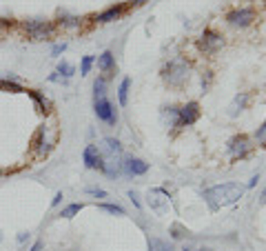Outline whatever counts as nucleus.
<instances>
[{"mask_svg":"<svg viewBox=\"0 0 266 251\" xmlns=\"http://www.w3.org/2000/svg\"><path fill=\"white\" fill-rule=\"evenodd\" d=\"M146 204L151 207V211L156 216H168L171 213V196H168L166 189L162 187H153L146 196Z\"/></svg>","mask_w":266,"mask_h":251,"instance_id":"20e7f679","label":"nucleus"},{"mask_svg":"<svg viewBox=\"0 0 266 251\" xmlns=\"http://www.w3.org/2000/svg\"><path fill=\"white\" fill-rule=\"evenodd\" d=\"M82 162H84L86 169H100V171H102V165H104V156H102V151L98 149V145H86L84 147Z\"/></svg>","mask_w":266,"mask_h":251,"instance_id":"9b49d317","label":"nucleus"},{"mask_svg":"<svg viewBox=\"0 0 266 251\" xmlns=\"http://www.w3.org/2000/svg\"><path fill=\"white\" fill-rule=\"evenodd\" d=\"M84 209V204L82 202H71V204H66V207L60 211V218H66V220H71L74 216H78L80 211Z\"/></svg>","mask_w":266,"mask_h":251,"instance_id":"393cba45","label":"nucleus"},{"mask_svg":"<svg viewBox=\"0 0 266 251\" xmlns=\"http://www.w3.org/2000/svg\"><path fill=\"white\" fill-rule=\"evenodd\" d=\"M198 251H213V249H208V247H202V249H198Z\"/></svg>","mask_w":266,"mask_h":251,"instance_id":"79ce46f5","label":"nucleus"},{"mask_svg":"<svg viewBox=\"0 0 266 251\" xmlns=\"http://www.w3.org/2000/svg\"><path fill=\"white\" fill-rule=\"evenodd\" d=\"M168 233H171V238H173V240H182V238H186V235L191 233V231H188V229L184 227V224L173 222L171 227H168Z\"/></svg>","mask_w":266,"mask_h":251,"instance_id":"a878e982","label":"nucleus"},{"mask_svg":"<svg viewBox=\"0 0 266 251\" xmlns=\"http://www.w3.org/2000/svg\"><path fill=\"white\" fill-rule=\"evenodd\" d=\"M188 74H191V65H188L186 58H173L168 60V63L162 67L160 76L162 80L173 87V89H180V87H184V83L188 80Z\"/></svg>","mask_w":266,"mask_h":251,"instance_id":"f03ea898","label":"nucleus"},{"mask_svg":"<svg viewBox=\"0 0 266 251\" xmlns=\"http://www.w3.org/2000/svg\"><path fill=\"white\" fill-rule=\"evenodd\" d=\"M102 145H104V151L109 153V156H120L122 153V142L118 140V138H104Z\"/></svg>","mask_w":266,"mask_h":251,"instance_id":"412c9836","label":"nucleus"},{"mask_svg":"<svg viewBox=\"0 0 266 251\" xmlns=\"http://www.w3.org/2000/svg\"><path fill=\"white\" fill-rule=\"evenodd\" d=\"M0 91H9V94H22L24 87L18 83V80L12 78H0Z\"/></svg>","mask_w":266,"mask_h":251,"instance_id":"aec40b11","label":"nucleus"},{"mask_svg":"<svg viewBox=\"0 0 266 251\" xmlns=\"http://www.w3.org/2000/svg\"><path fill=\"white\" fill-rule=\"evenodd\" d=\"M129 198H131V202L136 204L138 209H142V202H140V196H138V191H133V189H131V191H129Z\"/></svg>","mask_w":266,"mask_h":251,"instance_id":"473e14b6","label":"nucleus"},{"mask_svg":"<svg viewBox=\"0 0 266 251\" xmlns=\"http://www.w3.org/2000/svg\"><path fill=\"white\" fill-rule=\"evenodd\" d=\"M255 142H258L260 147H266V118L262 125L258 127V131H255Z\"/></svg>","mask_w":266,"mask_h":251,"instance_id":"c756f323","label":"nucleus"},{"mask_svg":"<svg viewBox=\"0 0 266 251\" xmlns=\"http://www.w3.org/2000/svg\"><path fill=\"white\" fill-rule=\"evenodd\" d=\"M94 111H96V116H98V120L102 122H106V125H111V127H116V122H118V109H116V105L111 102L109 98H98V100H94Z\"/></svg>","mask_w":266,"mask_h":251,"instance_id":"6e6552de","label":"nucleus"},{"mask_svg":"<svg viewBox=\"0 0 266 251\" xmlns=\"http://www.w3.org/2000/svg\"><path fill=\"white\" fill-rule=\"evenodd\" d=\"M222 47H224V38L211 27L204 29L202 36L198 38V49L202 51V54H206V56H216Z\"/></svg>","mask_w":266,"mask_h":251,"instance_id":"423d86ee","label":"nucleus"},{"mask_svg":"<svg viewBox=\"0 0 266 251\" xmlns=\"http://www.w3.org/2000/svg\"><path fill=\"white\" fill-rule=\"evenodd\" d=\"M202 116V109H200L198 100H188L186 105L178 107V127H191L196 125Z\"/></svg>","mask_w":266,"mask_h":251,"instance_id":"0eeeda50","label":"nucleus"},{"mask_svg":"<svg viewBox=\"0 0 266 251\" xmlns=\"http://www.w3.org/2000/svg\"><path fill=\"white\" fill-rule=\"evenodd\" d=\"M98 69L102 74H114L116 71V56L114 51H102L98 56Z\"/></svg>","mask_w":266,"mask_h":251,"instance_id":"dca6fc26","label":"nucleus"},{"mask_svg":"<svg viewBox=\"0 0 266 251\" xmlns=\"http://www.w3.org/2000/svg\"><path fill=\"white\" fill-rule=\"evenodd\" d=\"M42 247H44V242H42V240H36V242L32 244V249H29V251H42Z\"/></svg>","mask_w":266,"mask_h":251,"instance_id":"c9c22d12","label":"nucleus"},{"mask_svg":"<svg viewBox=\"0 0 266 251\" xmlns=\"http://www.w3.org/2000/svg\"><path fill=\"white\" fill-rule=\"evenodd\" d=\"M149 251H176L173 242L162 238H149Z\"/></svg>","mask_w":266,"mask_h":251,"instance_id":"4be33fe9","label":"nucleus"},{"mask_svg":"<svg viewBox=\"0 0 266 251\" xmlns=\"http://www.w3.org/2000/svg\"><path fill=\"white\" fill-rule=\"evenodd\" d=\"M64 51H66V43H58V45H54V47H51V56H54V58H60Z\"/></svg>","mask_w":266,"mask_h":251,"instance_id":"2f4dec72","label":"nucleus"},{"mask_svg":"<svg viewBox=\"0 0 266 251\" xmlns=\"http://www.w3.org/2000/svg\"><path fill=\"white\" fill-rule=\"evenodd\" d=\"M124 12H126V5H111L109 9H104V12L96 14V16H94V23H100V25L114 23V20H120L122 16H124Z\"/></svg>","mask_w":266,"mask_h":251,"instance_id":"ddd939ff","label":"nucleus"},{"mask_svg":"<svg viewBox=\"0 0 266 251\" xmlns=\"http://www.w3.org/2000/svg\"><path fill=\"white\" fill-rule=\"evenodd\" d=\"M22 32L27 34L29 40L38 43V40H49L56 34V23L42 18H34V20H24L22 23Z\"/></svg>","mask_w":266,"mask_h":251,"instance_id":"7ed1b4c3","label":"nucleus"},{"mask_svg":"<svg viewBox=\"0 0 266 251\" xmlns=\"http://www.w3.org/2000/svg\"><path fill=\"white\" fill-rule=\"evenodd\" d=\"M129 91H131V78H122L120 87H118V102H120V107L129 105Z\"/></svg>","mask_w":266,"mask_h":251,"instance_id":"6ab92c4d","label":"nucleus"},{"mask_svg":"<svg viewBox=\"0 0 266 251\" xmlns=\"http://www.w3.org/2000/svg\"><path fill=\"white\" fill-rule=\"evenodd\" d=\"M32 151H34L38 158L49 156L51 142L47 140V129H44V127H38V129H36V134L32 136Z\"/></svg>","mask_w":266,"mask_h":251,"instance_id":"9d476101","label":"nucleus"},{"mask_svg":"<svg viewBox=\"0 0 266 251\" xmlns=\"http://www.w3.org/2000/svg\"><path fill=\"white\" fill-rule=\"evenodd\" d=\"M27 94H29V98L36 102V109L42 111V114H49V111H51V102L44 98V94H40L38 89H29Z\"/></svg>","mask_w":266,"mask_h":251,"instance_id":"f3484780","label":"nucleus"},{"mask_svg":"<svg viewBox=\"0 0 266 251\" xmlns=\"http://www.w3.org/2000/svg\"><path fill=\"white\" fill-rule=\"evenodd\" d=\"M56 71H58V74L62 76L64 80H69L71 76H76V67H74L71 63H66V60H60V63H58V69H56Z\"/></svg>","mask_w":266,"mask_h":251,"instance_id":"cd10ccee","label":"nucleus"},{"mask_svg":"<svg viewBox=\"0 0 266 251\" xmlns=\"http://www.w3.org/2000/svg\"><path fill=\"white\" fill-rule=\"evenodd\" d=\"M253 151V140L246 134H235L231 140L226 142V153L231 160H242Z\"/></svg>","mask_w":266,"mask_h":251,"instance_id":"39448f33","label":"nucleus"},{"mask_svg":"<svg viewBox=\"0 0 266 251\" xmlns=\"http://www.w3.org/2000/svg\"><path fill=\"white\" fill-rule=\"evenodd\" d=\"M122 165H124L126 176H144V173L149 171V162H144L142 158L126 156V158H122Z\"/></svg>","mask_w":266,"mask_h":251,"instance_id":"f8f14e48","label":"nucleus"},{"mask_svg":"<svg viewBox=\"0 0 266 251\" xmlns=\"http://www.w3.org/2000/svg\"><path fill=\"white\" fill-rule=\"evenodd\" d=\"M49 83H69V80H64V78H62V76H60V74H58V71H54V74H51V76H49Z\"/></svg>","mask_w":266,"mask_h":251,"instance_id":"72a5a7b5","label":"nucleus"},{"mask_svg":"<svg viewBox=\"0 0 266 251\" xmlns=\"http://www.w3.org/2000/svg\"><path fill=\"white\" fill-rule=\"evenodd\" d=\"M244 193H246V187H244V184L222 182V184H213V187L204 189L202 198H204V202L208 204L211 211H220V209L231 207V204H235L240 198H244Z\"/></svg>","mask_w":266,"mask_h":251,"instance_id":"f257e3e1","label":"nucleus"},{"mask_svg":"<svg viewBox=\"0 0 266 251\" xmlns=\"http://www.w3.org/2000/svg\"><path fill=\"white\" fill-rule=\"evenodd\" d=\"M62 198H64V196H62V191H58V193L54 196V200H51V207H58V204L62 202Z\"/></svg>","mask_w":266,"mask_h":251,"instance_id":"f704fd0d","label":"nucleus"},{"mask_svg":"<svg viewBox=\"0 0 266 251\" xmlns=\"http://www.w3.org/2000/svg\"><path fill=\"white\" fill-rule=\"evenodd\" d=\"M0 240H2V235H0Z\"/></svg>","mask_w":266,"mask_h":251,"instance_id":"a18cd8bd","label":"nucleus"},{"mask_svg":"<svg viewBox=\"0 0 266 251\" xmlns=\"http://www.w3.org/2000/svg\"><path fill=\"white\" fill-rule=\"evenodd\" d=\"M102 173L104 176H109V178H120L122 173H124V165H122V160L120 158H116V156H109L104 160V165H102Z\"/></svg>","mask_w":266,"mask_h":251,"instance_id":"4468645a","label":"nucleus"},{"mask_svg":"<svg viewBox=\"0 0 266 251\" xmlns=\"http://www.w3.org/2000/svg\"><path fill=\"white\" fill-rule=\"evenodd\" d=\"M80 25H82V20H80L78 16L60 14V16H58V23H56V27H62V29H78Z\"/></svg>","mask_w":266,"mask_h":251,"instance_id":"a211bd4d","label":"nucleus"},{"mask_svg":"<svg viewBox=\"0 0 266 251\" xmlns=\"http://www.w3.org/2000/svg\"><path fill=\"white\" fill-rule=\"evenodd\" d=\"M226 23L231 25V27H250V25L255 23V9L253 7H238V9H231V12L226 14Z\"/></svg>","mask_w":266,"mask_h":251,"instance_id":"1a4fd4ad","label":"nucleus"},{"mask_svg":"<svg viewBox=\"0 0 266 251\" xmlns=\"http://www.w3.org/2000/svg\"><path fill=\"white\" fill-rule=\"evenodd\" d=\"M182 251H191V249H188V247H184V249H182Z\"/></svg>","mask_w":266,"mask_h":251,"instance_id":"37998d69","label":"nucleus"},{"mask_svg":"<svg viewBox=\"0 0 266 251\" xmlns=\"http://www.w3.org/2000/svg\"><path fill=\"white\" fill-rule=\"evenodd\" d=\"M162 122L166 127H178V107H164L162 109Z\"/></svg>","mask_w":266,"mask_h":251,"instance_id":"5701e85b","label":"nucleus"},{"mask_svg":"<svg viewBox=\"0 0 266 251\" xmlns=\"http://www.w3.org/2000/svg\"><path fill=\"white\" fill-rule=\"evenodd\" d=\"M144 3H149V0H133V5H136V7H138V5H144Z\"/></svg>","mask_w":266,"mask_h":251,"instance_id":"ea45409f","label":"nucleus"},{"mask_svg":"<svg viewBox=\"0 0 266 251\" xmlns=\"http://www.w3.org/2000/svg\"><path fill=\"white\" fill-rule=\"evenodd\" d=\"M0 178H2V169H0Z\"/></svg>","mask_w":266,"mask_h":251,"instance_id":"c03bdc74","label":"nucleus"},{"mask_svg":"<svg viewBox=\"0 0 266 251\" xmlns=\"http://www.w3.org/2000/svg\"><path fill=\"white\" fill-rule=\"evenodd\" d=\"M84 193H89V196H96V198H106V196H109V193H106L104 189H100V187H86Z\"/></svg>","mask_w":266,"mask_h":251,"instance_id":"7c9ffc66","label":"nucleus"},{"mask_svg":"<svg viewBox=\"0 0 266 251\" xmlns=\"http://www.w3.org/2000/svg\"><path fill=\"white\" fill-rule=\"evenodd\" d=\"M264 5H266V0H264Z\"/></svg>","mask_w":266,"mask_h":251,"instance_id":"49530a36","label":"nucleus"},{"mask_svg":"<svg viewBox=\"0 0 266 251\" xmlns=\"http://www.w3.org/2000/svg\"><path fill=\"white\" fill-rule=\"evenodd\" d=\"M96 58L94 56H82V60H80V76H86L91 71V67H94Z\"/></svg>","mask_w":266,"mask_h":251,"instance_id":"c85d7f7f","label":"nucleus"},{"mask_svg":"<svg viewBox=\"0 0 266 251\" xmlns=\"http://www.w3.org/2000/svg\"><path fill=\"white\" fill-rule=\"evenodd\" d=\"M24 240H29V233H20L18 235V242H24Z\"/></svg>","mask_w":266,"mask_h":251,"instance_id":"58836bf2","label":"nucleus"},{"mask_svg":"<svg viewBox=\"0 0 266 251\" xmlns=\"http://www.w3.org/2000/svg\"><path fill=\"white\" fill-rule=\"evenodd\" d=\"M98 209L106 213H114V216H126L124 207H120V204H114V202H98Z\"/></svg>","mask_w":266,"mask_h":251,"instance_id":"bb28decb","label":"nucleus"},{"mask_svg":"<svg viewBox=\"0 0 266 251\" xmlns=\"http://www.w3.org/2000/svg\"><path fill=\"white\" fill-rule=\"evenodd\" d=\"M258 180H260V173H255V176L248 180V184H246V187H248V189H250V187H255V184H258Z\"/></svg>","mask_w":266,"mask_h":251,"instance_id":"e433bc0d","label":"nucleus"},{"mask_svg":"<svg viewBox=\"0 0 266 251\" xmlns=\"http://www.w3.org/2000/svg\"><path fill=\"white\" fill-rule=\"evenodd\" d=\"M98 98H106V78L104 76H98L94 80V100Z\"/></svg>","mask_w":266,"mask_h":251,"instance_id":"b1692460","label":"nucleus"},{"mask_svg":"<svg viewBox=\"0 0 266 251\" xmlns=\"http://www.w3.org/2000/svg\"><path fill=\"white\" fill-rule=\"evenodd\" d=\"M260 204H266V187H264V191L260 193Z\"/></svg>","mask_w":266,"mask_h":251,"instance_id":"4c0bfd02","label":"nucleus"},{"mask_svg":"<svg viewBox=\"0 0 266 251\" xmlns=\"http://www.w3.org/2000/svg\"><path fill=\"white\" fill-rule=\"evenodd\" d=\"M248 100H250V96L246 94V91H242V94H238L233 98V102L228 105V116L231 118H238L240 114H242L244 109H246V105H248Z\"/></svg>","mask_w":266,"mask_h":251,"instance_id":"2eb2a0df","label":"nucleus"},{"mask_svg":"<svg viewBox=\"0 0 266 251\" xmlns=\"http://www.w3.org/2000/svg\"><path fill=\"white\" fill-rule=\"evenodd\" d=\"M0 25H12V20H4V18H0Z\"/></svg>","mask_w":266,"mask_h":251,"instance_id":"a19ab883","label":"nucleus"}]
</instances>
